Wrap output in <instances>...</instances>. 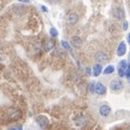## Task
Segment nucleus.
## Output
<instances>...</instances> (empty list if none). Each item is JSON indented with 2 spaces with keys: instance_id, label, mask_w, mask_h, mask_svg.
I'll use <instances>...</instances> for the list:
<instances>
[{
  "instance_id": "15",
  "label": "nucleus",
  "mask_w": 130,
  "mask_h": 130,
  "mask_svg": "<svg viewBox=\"0 0 130 130\" xmlns=\"http://www.w3.org/2000/svg\"><path fill=\"white\" fill-rule=\"evenodd\" d=\"M61 44H62V47L65 49V50L71 51V44L68 43L67 41H65V40H62V41H61Z\"/></svg>"
},
{
  "instance_id": "2",
  "label": "nucleus",
  "mask_w": 130,
  "mask_h": 130,
  "mask_svg": "<svg viewBox=\"0 0 130 130\" xmlns=\"http://www.w3.org/2000/svg\"><path fill=\"white\" fill-rule=\"evenodd\" d=\"M111 112H112V109L107 104L101 105L99 108V114H100V116H102V117H107L109 114H111Z\"/></svg>"
},
{
  "instance_id": "20",
  "label": "nucleus",
  "mask_w": 130,
  "mask_h": 130,
  "mask_svg": "<svg viewBox=\"0 0 130 130\" xmlns=\"http://www.w3.org/2000/svg\"><path fill=\"white\" fill-rule=\"evenodd\" d=\"M128 26H129L128 22L125 21V22H124V25H123V29H124V30H127V29H128Z\"/></svg>"
},
{
  "instance_id": "29",
  "label": "nucleus",
  "mask_w": 130,
  "mask_h": 130,
  "mask_svg": "<svg viewBox=\"0 0 130 130\" xmlns=\"http://www.w3.org/2000/svg\"><path fill=\"white\" fill-rule=\"evenodd\" d=\"M0 61H1V58H0Z\"/></svg>"
},
{
  "instance_id": "25",
  "label": "nucleus",
  "mask_w": 130,
  "mask_h": 130,
  "mask_svg": "<svg viewBox=\"0 0 130 130\" xmlns=\"http://www.w3.org/2000/svg\"><path fill=\"white\" fill-rule=\"evenodd\" d=\"M50 1H51L52 3H55V2H58V0H50Z\"/></svg>"
},
{
  "instance_id": "21",
  "label": "nucleus",
  "mask_w": 130,
  "mask_h": 130,
  "mask_svg": "<svg viewBox=\"0 0 130 130\" xmlns=\"http://www.w3.org/2000/svg\"><path fill=\"white\" fill-rule=\"evenodd\" d=\"M86 74H87L88 76H89V75H91V70H90L89 67H88V68H86Z\"/></svg>"
},
{
  "instance_id": "19",
  "label": "nucleus",
  "mask_w": 130,
  "mask_h": 130,
  "mask_svg": "<svg viewBox=\"0 0 130 130\" xmlns=\"http://www.w3.org/2000/svg\"><path fill=\"white\" fill-rule=\"evenodd\" d=\"M125 72H126V70H124V68H121V67H118V75H119V77H124L125 76Z\"/></svg>"
},
{
  "instance_id": "9",
  "label": "nucleus",
  "mask_w": 130,
  "mask_h": 130,
  "mask_svg": "<svg viewBox=\"0 0 130 130\" xmlns=\"http://www.w3.org/2000/svg\"><path fill=\"white\" fill-rule=\"evenodd\" d=\"M95 60L98 61L99 63H104V62H107L108 60V56L104 53V52H96L95 53Z\"/></svg>"
},
{
  "instance_id": "28",
  "label": "nucleus",
  "mask_w": 130,
  "mask_h": 130,
  "mask_svg": "<svg viewBox=\"0 0 130 130\" xmlns=\"http://www.w3.org/2000/svg\"><path fill=\"white\" fill-rule=\"evenodd\" d=\"M0 50H1V46H0Z\"/></svg>"
},
{
  "instance_id": "13",
  "label": "nucleus",
  "mask_w": 130,
  "mask_h": 130,
  "mask_svg": "<svg viewBox=\"0 0 130 130\" xmlns=\"http://www.w3.org/2000/svg\"><path fill=\"white\" fill-rule=\"evenodd\" d=\"M114 71H115V67H114L113 65H108V66L105 67V70L103 71V74L109 75V74H112V73H114Z\"/></svg>"
},
{
  "instance_id": "27",
  "label": "nucleus",
  "mask_w": 130,
  "mask_h": 130,
  "mask_svg": "<svg viewBox=\"0 0 130 130\" xmlns=\"http://www.w3.org/2000/svg\"><path fill=\"white\" fill-rule=\"evenodd\" d=\"M127 130H130V127H129V128H128V129H127Z\"/></svg>"
},
{
  "instance_id": "14",
  "label": "nucleus",
  "mask_w": 130,
  "mask_h": 130,
  "mask_svg": "<svg viewBox=\"0 0 130 130\" xmlns=\"http://www.w3.org/2000/svg\"><path fill=\"white\" fill-rule=\"evenodd\" d=\"M53 48V42L50 41V40H48V41L44 43V46H43V49L46 51H49V50H51V49Z\"/></svg>"
},
{
  "instance_id": "17",
  "label": "nucleus",
  "mask_w": 130,
  "mask_h": 130,
  "mask_svg": "<svg viewBox=\"0 0 130 130\" xmlns=\"http://www.w3.org/2000/svg\"><path fill=\"white\" fill-rule=\"evenodd\" d=\"M127 66H128V63L126 62L125 60H123V61H120V62H119L118 67H121V68H124V70H126V68H127Z\"/></svg>"
},
{
  "instance_id": "8",
  "label": "nucleus",
  "mask_w": 130,
  "mask_h": 130,
  "mask_svg": "<svg viewBox=\"0 0 130 130\" xmlns=\"http://www.w3.org/2000/svg\"><path fill=\"white\" fill-rule=\"evenodd\" d=\"M88 123V118L86 116H79L77 117V118L75 119V125L77 126V127H84V126H86Z\"/></svg>"
},
{
  "instance_id": "7",
  "label": "nucleus",
  "mask_w": 130,
  "mask_h": 130,
  "mask_svg": "<svg viewBox=\"0 0 130 130\" xmlns=\"http://www.w3.org/2000/svg\"><path fill=\"white\" fill-rule=\"evenodd\" d=\"M78 20H79V16L77 13H74V12H72V13H70L67 15V18H66V21L68 24H72V25H74V24H76L77 22H78Z\"/></svg>"
},
{
  "instance_id": "11",
  "label": "nucleus",
  "mask_w": 130,
  "mask_h": 130,
  "mask_svg": "<svg viewBox=\"0 0 130 130\" xmlns=\"http://www.w3.org/2000/svg\"><path fill=\"white\" fill-rule=\"evenodd\" d=\"M102 73V65L101 64H95L93 66V70H92V75L94 77L100 76V74Z\"/></svg>"
},
{
  "instance_id": "24",
  "label": "nucleus",
  "mask_w": 130,
  "mask_h": 130,
  "mask_svg": "<svg viewBox=\"0 0 130 130\" xmlns=\"http://www.w3.org/2000/svg\"><path fill=\"white\" fill-rule=\"evenodd\" d=\"M127 40H128V43L130 44V32H129L128 36H127Z\"/></svg>"
},
{
  "instance_id": "3",
  "label": "nucleus",
  "mask_w": 130,
  "mask_h": 130,
  "mask_svg": "<svg viewBox=\"0 0 130 130\" xmlns=\"http://www.w3.org/2000/svg\"><path fill=\"white\" fill-rule=\"evenodd\" d=\"M36 121H37V124L39 125V127L42 128V129L46 128L48 126V124H49L48 118L46 116H43V115H39V116L36 117Z\"/></svg>"
},
{
  "instance_id": "26",
  "label": "nucleus",
  "mask_w": 130,
  "mask_h": 130,
  "mask_svg": "<svg viewBox=\"0 0 130 130\" xmlns=\"http://www.w3.org/2000/svg\"><path fill=\"white\" fill-rule=\"evenodd\" d=\"M10 130H19V129H15V128H11Z\"/></svg>"
},
{
  "instance_id": "10",
  "label": "nucleus",
  "mask_w": 130,
  "mask_h": 130,
  "mask_svg": "<svg viewBox=\"0 0 130 130\" xmlns=\"http://www.w3.org/2000/svg\"><path fill=\"white\" fill-rule=\"evenodd\" d=\"M126 51H127L126 43H125V41H121L118 44V48H117V55L118 56H124L126 54Z\"/></svg>"
},
{
  "instance_id": "5",
  "label": "nucleus",
  "mask_w": 130,
  "mask_h": 130,
  "mask_svg": "<svg viewBox=\"0 0 130 130\" xmlns=\"http://www.w3.org/2000/svg\"><path fill=\"white\" fill-rule=\"evenodd\" d=\"M71 44L74 48L79 49L81 46H83V40H81V38L79 36H73L72 39H71Z\"/></svg>"
},
{
  "instance_id": "4",
  "label": "nucleus",
  "mask_w": 130,
  "mask_h": 130,
  "mask_svg": "<svg viewBox=\"0 0 130 130\" xmlns=\"http://www.w3.org/2000/svg\"><path fill=\"white\" fill-rule=\"evenodd\" d=\"M95 93L98 95H104L106 93V87L102 83H96L95 84Z\"/></svg>"
},
{
  "instance_id": "18",
  "label": "nucleus",
  "mask_w": 130,
  "mask_h": 130,
  "mask_svg": "<svg viewBox=\"0 0 130 130\" xmlns=\"http://www.w3.org/2000/svg\"><path fill=\"white\" fill-rule=\"evenodd\" d=\"M89 90H90L91 93H95V84L94 83L89 84Z\"/></svg>"
},
{
  "instance_id": "1",
  "label": "nucleus",
  "mask_w": 130,
  "mask_h": 130,
  "mask_svg": "<svg viewBox=\"0 0 130 130\" xmlns=\"http://www.w3.org/2000/svg\"><path fill=\"white\" fill-rule=\"evenodd\" d=\"M123 88H124V84L119 79H114L109 83V89L113 92H119Z\"/></svg>"
},
{
  "instance_id": "22",
  "label": "nucleus",
  "mask_w": 130,
  "mask_h": 130,
  "mask_svg": "<svg viewBox=\"0 0 130 130\" xmlns=\"http://www.w3.org/2000/svg\"><path fill=\"white\" fill-rule=\"evenodd\" d=\"M41 10H42L43 12H48V8L44 7V6H41Z\"/></svg>"
},
{
  "instance_id": "16",
  "label": "nucleus",
  "mask_w": 130,
  "mask_h": 130,
  "mask_svg": "<svg viewBox=\"0 0 130 130\" xmlns=\"http://www.w3.org/2000/svg\"><path fill=\"white\" fill-rule=\"evenodd\" d=\"M50 35H51V37L55 38V37H58L59 32H58V30H56L54 27H52V28H50Z\"/></svg>"
},
{
  "instance_id": "6",
  "label": "nucleus",
  "mask_w": 130,
  "mask_h": 130,
  "mask_svg": "<svg viewBox=\"0 0 130 130\" xmlns=\"http://www.w3.org/2000/svg\"><path fill=\"white\" fill-rule=\"evenodd\" d=\"M113 15L116 20H124L125 19V11L121 8H116L113 11Z\"/></svg>"
},
{
  "instance_id": "23",
  "label": "nucleus",
  "mask_w": 130,
  "mask_h": 130,
  "mask_svg": "<svg viewBox=\"0 0 130 130\" xmlns=\"http://www.w3.org/2000/svg\"><path fill=\"white\" fill-rule=\"evenodd\" d=\"M18 1H19V2H24V3H25V2H29L30 0H18Z\"/></svg>"
},
{
  "instance_id": "12",
  "label": "nucleus",
  "mask_w": 130,
  "mask_h": 130,
  "mask_svg": "<svg viewBox=\"0 0 130 130\" xmlns=\"http://www.w3.org/2000/svg\"><path fill=\"white\" fill-rule=\"evenodd\" d=\"M20 116H21L20 111H9V117L11 119H18Z\"/></svg>"
}]
</instances>
